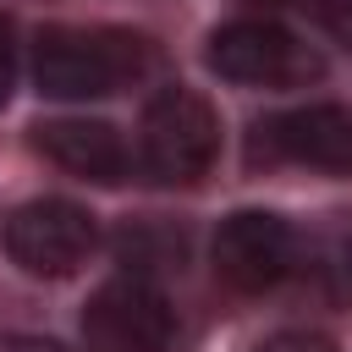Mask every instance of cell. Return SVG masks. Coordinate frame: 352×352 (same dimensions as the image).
I'll list each match as a JSON object with an SVG mask.
<instances>
[{"label":"cell","mask_w":352,"mask_h":352,"mask_svg":"<svg viewBox=\"0 0 352 352\" xmlns=\"http://www.w3.org/2000/svg\"><path fill=\"white\" fill-rule=\"evenodd\" d=\"M209 258H214V275L236 292H270L292 275V258H297V236L280 214L270 209H236L220 220L214 242H209Z\"/></svg>","instance_id":"obj_7"},{"label":"cell","mask_w":352,"mask_h":352,"mask_svg":"<svg viewBox=\"0 0 352 352\" xmlns=\"http://www.w3.org/2000/svg\"><path fill=\"white\" fill-rule=\"evenodd\" d=\"M209 72L242 88H308L324 77V55L270 16H242L209 33Z\"/></svg>","instance_id":"obj_3"},{"label":"cell","mask_w":352,"mask_h":352,"mask_svg":"<svg viewBox=\"0 0 352 352\" xmlns=\"http://www.w3.org/2000/svg\"><path fill=\"white\" fill-rule=\"evenodd\" d=\"M154 66L148 38L121 28H44L33 44V82L50 99H104Z\"/></svg>","instance_id":"obj_1"},{"label":"cell","mask_w":352,"mask_h":352,"mask_svg":"<svg viewBox=\"0 0 352 352\" xmlns=\"http://www.w3.org/2000/svg\"><path fill=\"white\" fill-rule=\"evenodd\" d=\"M258 352H336V341H324L319 330H280V336H270Z\"/></svg>","instance_id":"obj_10"},{"label":"cell","mask_w":352,"mask_h":352,"mask_svg":"<svg viewBox=\"0 0 352 352\" xmlns=\"http://www.w3.org/2000/svg\"><path fill=\"white\" fill-rule=\"evenodd\" d=\"M264 16H292L302 22L308 33L352 50V0H253Z\"/></svg>","instance_id":"obj_9"},{"label":"cell","mask_w":352,"mask_h":352,"mask_svg":"<svg viewBox=\"0 0 352 352\" xmlns=\"http://www.w3.org/2000/svg\"><path fill=\"white\" fill-rule=\"evenodd\" d=\"M82 341H88V352H170V341H176V308H170V297L148 275L126 270V275L104 280L88 297V308H82Z\"/></svg>","instance_id":"obj_4"},{"label":"cell","mask_w":352,"mask_h":352,"mask_svg":"<svg viewBox=\"0 0 352 352\" xmlns=\"http://www.w3.org/2000/svg\"><path fill=\"white\" fill-rule=\"evenodd\" d=\"M94 242H99V226L72 198H33V204H22L6 220V253H11V264L22 275H38V280H60L77 264H88Z\"/></svg>","instance_id":"obj_5"},{"label":"cell","mask_w":352,"mask_h":352,"mask_svg":"<svg viewBox=\"0 0 352 352\" xmlns=\"http://www.w3.org/2000/svg\"><path fill=\"white\" fill-rule=\"evenodd\" d=\"M33 148L44 160H55L60 170H72L82 182H99V187H116L132 165V154H126V143L110 121H77V116L44 121V126H33Z\"/></svg>","instance_id":"obj_8"},{"label":"cell","mask_w":352,"mask_h":352,"mask_svg":"<svg viewBox=\"0 0 352 352\" xmlns=\"http://www.w3.org/2000/svg\"><path fill=\"white\" fill-rule=\"evenodd\" d=\"M346 270H352V253H346Z\"/></svg>","instance_id":"obj_12"},{"label":"cell","mask_w":352,"mask_h":352,"mask_svg":"<svg viewBox=\"0 0 352 352\" xmlns=\"http://www.w3.org/2000/svg\"><path fill=\"white\" fill-rule=\"evenodd\" d=\"M220 154V116L204 94L192 88H160L143 104V126H138V160L154 182L165 187H192L198 176H209Z\"/></svg>","instance_id":"obj_2"},{"label":"cell","mask_w":352,"mask_h":352,"mask_svg":"<svg viewBox=\"0 0 352 352\" xmlns=\"http://www.w3.org/2000/svg\"><path fill=\"white\" fill-rule=\"evenodd\" d=\"M11 88H16V28L0 16V104L11 99Z\"/></svg>","instance_id":"obj_11"},{"label":"cell","mask_w":352,"mask_h":352,"mask_svg":"<svg viewBox=\"0 0 352 352\" xmlns=\"http://www.w3.org/2000/svg\"><path fill=\"white\" fill-rule=\"evenodd\" d=\"M253 160L264 165H308L324 176H352V110L341 104H297L264 116L253 126Z\"/></svg>","instance_id":"obj_6"}]
</instances>
